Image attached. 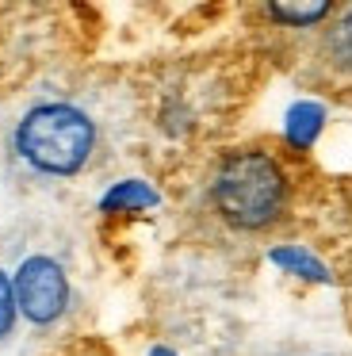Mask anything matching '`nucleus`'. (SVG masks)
Instances as JSON below:
<instances>
[{"label":"nucleus","mask_w":352,"mask_h":356,"mask_svg":"<svg viewBox=\"0 0 352 356\" xmlns=\"http://www.w3.org/2000/svg\"><path fill=\"white\" fill-rule=\"evenodd\" d=\"M207 200L230 230L260 234L287 215L291 180L287 169L268 149H230L218 157L211 180H207Z\"/></svg>","instance_id":"1"},{"label":"nucleus","mask_w":352,"mask_h":356,"mask_svg":"<svg viewBox=\"0 0 352 356\" xmlns=\"http://www.w3.org/2000/svg\"><path fill=\"white\" fill-rule=\"evenodd\" d=\"M96 119L69 100L31 104L15 123V154L38 177H77L96 154Z\"/></svg>","instance_id":"2"},{"label":"nucleus","mask_w":352,"mask_h":356,"mask_svg":"<svg viewBox=\"0 0 352 356\" xmlns=\"http://www.w3.org/2000/svg\"><path fill=\"white\" fill-rule=\"evenodd\" d=\"M12 264H4L12 276V291L19 302V314L27 333H50L65 322L73 310V268L69 257L58 253L50 241L15 238L8 249Z\"/></svg>","instance_id":"3"},{"label":"nucleus","mask_w":352,"mask_h":356,"mask_svg":"<svg viewBox=\"0 0 352 356\" xmlns=\"http://www.w3.org/2000/svg\"><path fill=\"white\" fill-rule=\"evenodd\" d=\"M318 54L333 73L352 77V4L349 8H337L333 16H329V24L321 27Z\"/></svg>","instance_id":"4"},{"label":"nucleus","mask_w":352,"mask_h":356,"mask_svg":"<svg viewBox=\"0 0 352 356\" xmlns=\"http://www.w3.org/2000/svg\"><path fill=\"white\" fill-rule=\"evenodd\" d=\"M23 333H27V325H23L19 302L12 291V276L0 261V356H23V348H27Z\"/></svg>","instance_id":"5"},{"label":"nucleus","mask_w":352,"mask_h":356,"mask_svg":"<svg viewBox=\"0 0 352 356\" xmlns=\"http://www.w3.org/2000/svg\"><path fill=\"white\" fill-rule=\"evenodd\" d=\"M333 16V8H272V19H280V24H295V27H310L318 24V19Z\"/></svg>","instance_id":"6"}]
</instances>
